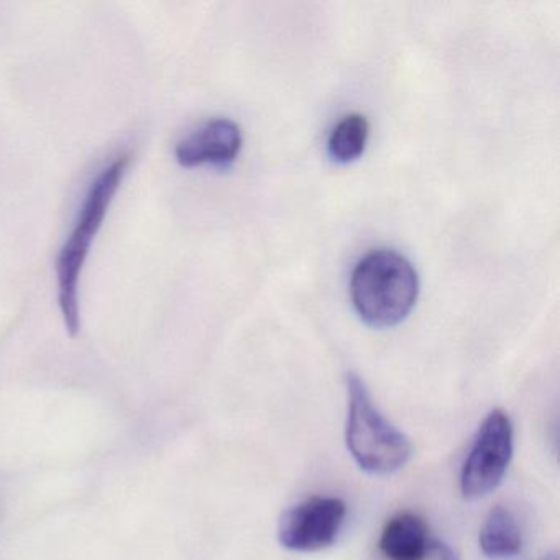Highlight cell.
I'll list each match as a JSON object with an SVG mask.
<instances>
[{"label": "cell", "mask_w": 560, "mask_h": 560, "mask_svg": "<svg viewBox=\"0 0 560 560\" xmlns=\"http://www.w3.org/2000/svg\"><path fill=\"white\" fill-rule=\"evenodd\" d=\"M130 165L129 153L114 159L101 170L84 196L83 206L78 212L73 231L68 235L57 260L58 301L65 326L71 336L81 329L80 280L88 255L93 247L97 232L103 228L104 219L113 205L114 196L122 185L124 176Z\"/></svg>", "instance_id": "6da1fadb"}, {"label": "cell", "mask_w": 560, "mask_h": 560, "mask_svg": "<svg viewBox=\"0 0 560 560\" xmlns=\"http://www.w3.org/2000/svg\"><path fill=\"white\" fill-rule=\"evenodd\" d=\"M478 544L488 559L516 557L523 549V533L516 514L503 504L494 506L481 524Z\"/></svg>", "instance_id": "ba28073f"}, {"label": "cell", "mask_w": 560, "mask_h": 560, "mask_svg": "<svg viewBox=\"0 0 560 560\" xmlns=\"http://www.w3.org/2000/svg\"><path fill=\"white\" fill-rule=\"evenodd\" d=\"M346 442L360 470L375 477H388L406 467L412 444L376 408L365 382L355 373L347 375Z\"/></svg>", "instance_id": "3957f363"}, {"label": "cell", "mask_w": 560, "mask_h": 560, "mask_svg": "<svg viewBox=\"0 0 560 560\" xmlns=\"http://www.w3.org/2000/svg\"><path fill=\"white\" fill-rule=\"evenodd\" d=\"M552 560H556V559H552Z\"/></svg>", "instance_id": "8fae6325"}, {"label": "cell", "mask_w": 560, "mask_h": 560, "mask_svg": "<svg viewBox=\"0 0 560 560\" xmlns=\"http://www.w3.org/2000/svg\"><path fill=\"white\" fill-rule=\"evenodd\" d=\"M429 560H458V553L447 542L435 537Z\"/></svg>", "instance_id": "30bf717a"}, {"label": "cell", "mask_w": 560, "mask_h": 560, "mask_svg": "<svg viewBox=\"0 0 560 560\" xmlns=\"http://www.w3.org/2000/svg\"><path fill=\"white\" fill-rule=\"evenodd\" d=\"M350 294L360 319L370 327L398 326L418 301V271L399 252L376 248L353 268Z\"/></svg>", "instance_id": "7a4b0ae2"}, {"label": "cell", "mask_w": 560, "mask_h": 560, "mask_svg": "<svg viewBox=\"0 0 560 560\" xmlns=\"http://www.w3.org/2000/svg\"><path fill=\"white\" fill-rule=\"evenodd\" d=\"M346 516L347 506L340 498H307L281 514L278 540L294 552L327 549L339 537Z\"/></svg>", "instance_id": "5b68a950"}, {"label": "cell", "mask_w": 560, "mask_h": 560, "mask_svg": "<svg viewBox=\"0 0 560 560\" xmlns=\"http://www.w3.org/2000/svg\"><path fill=\"white\" fill-rule=\"evenodd\" d=\"M370 124L362 114H349L342 117L330 132L327 152L339 165L355 162L365 152L369 142Z\"/></svg>", "instance_id": "9c48e42d"}, {"label": "cell", "mask_w": 560, "mask_h": 560, "mask_svg": "<svg viewBox=\"0 0 560 560\" xmlns=\"http://www.w3.org/2000/svg\"><path fill=\"white\" fill-rule=\"evenodd\" d=\"M434 540L421 516L401 511L386 521L378 547L386 560H429Z\"/></svg>", "instance_id": "52a82bcc"}, {"label": "cell", "mask_w": 560, "mask_h": 560, "mask_svg": "<svg viewBox=\"0 0 560 560\" xmlns=\"http://www.w3.org/2000/svg\"><path fill=\"white\" fill-rule=\"evenodd\" d=\"M513 452V421L504 409L494 408L478 428L462 465V497L478 500L497 490L510 468Z\"/></svg>", "instance_id": "277c9868"}, {"label": "cell", "mask_w": 560, "mask_h": 560, "mask_svg": "<svg viewBox=\"0 0 560 560\" xmlns=\"http://www.w3.org/2000/svg\"><path fill=\"white\" fill-rule=\"evenodd\" d=\"M241 149V127L234 120L211 119L179 140L175 156L185 168L202 165L224 168L235 162Z\"/></svg>", "instance_id": "8992f818"}]
</instances>
